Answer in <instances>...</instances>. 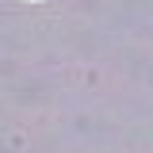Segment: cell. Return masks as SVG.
Segmentation results:
<instances>
[]
</instances>
